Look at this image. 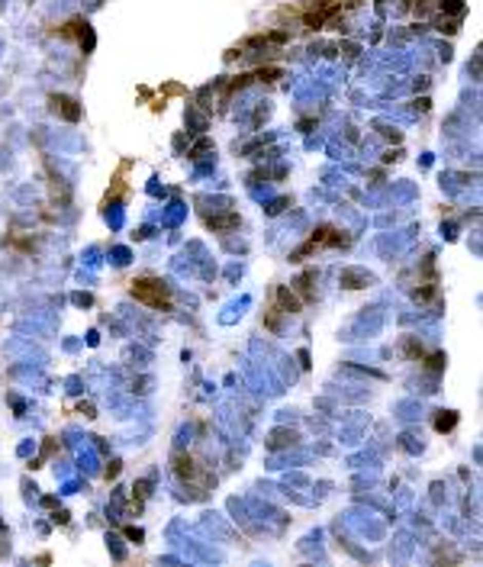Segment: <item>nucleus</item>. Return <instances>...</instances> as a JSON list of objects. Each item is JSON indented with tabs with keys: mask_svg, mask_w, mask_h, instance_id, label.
Returning <instances> with one entry per match:
<instances>
[{
	"mask_svg": "<svg viewBox=\"0 0 483 567\" xmlns=\"http://www.w3.org/2000/svg\"><path fill=\"white\" fill-rule=\"evenodd\" d=\"M132 294H136L139 300H145L148 306H168V294H164V287H161V281H139L136 287H132Z\"/></svg>",
	"mask_w": 483,
	"mask_h": 567,
	"instance_id": "nucleus-1",
	"label": "nucleus"
}]
</instances>
